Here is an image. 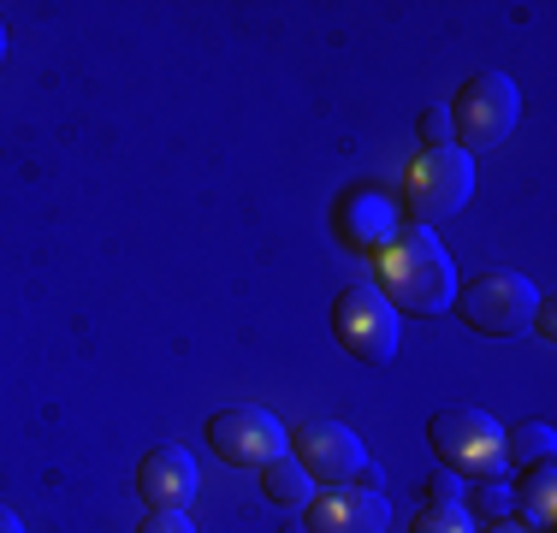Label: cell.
<instances>
[{"mask_svg":"<svg viewBox=\"0 0 557 533\" xmlns=\"http://www.w3.org/2000/svg\"><path fill=\"white\" fill-rule=\"evenodd\" d=\"M290 457L302 462V474L314 480V486H356L368 469V450L362 438L350 433L344 421H309L290 433Z\"/></svg>","mask_w":557,"mask_h":533,"instance_id":"obj_7","label":"cell"},{"mask_svg":"<svg viewBox=\"0 0 557 533\" xmlns=\"http://www.w3.org/2000/svg\"><path fill=\"white\" fill-rule=\"evenodd\" d=\"M196 462H190V450L184 445H154L149 457L137 462V498L149 504V510H190V498H196Z\"/></svg>","mask_w":557,"mask_h":533,"instance_id":"obj_10","label":"cell"},{"mask_svg":"<svg viewBox=\"0 0 557 533\" xmlns=\"http://www.w3.org/2000/svg\"><path fill=\"white\" fill-rule=\"evenodd\" d=\"M474 196V160L450 142V149H421L409 166V213L416 225H440L450 213H462V202Z\"/></svg>","mask_w":557,"mask_h":533,"instance_id":"obj_5","label":"cell"},{"mask_svg":"<svg viewBox=\"0 0 557 533\" xmlns=\"http://www.w3.org/2000/svg\"><path fill=\"white\" fill-rule=\"evenodd\" d=\"M409 533H474V516L462 510V504H428Z\"/></svg>","mask_w":557,"mask_h":533,"instance_id":"obj_16","label":"cell"},{"mask_svg":"<svg viewBox=\"0 0 557 533\" xmlns=\"http://www.w3.org/2000/svg\"><path fill=\"white\" fill-rule=\"evenodd\" d=\"M137 533H196V528H190V516H178V510H149L137 522Z\"/></svg>","mask_w":557,"mask_h":533,"instance_id":"obj_18","label":"cell"},{"mask_svg":"<svg viewBox=\"0 0 557 533\" xmlns=\"http://www.w3.org/2000/svg\"><path fill=\"white\" fill-rule=\"evenodd\" d=\"M380 266V297L392 302V314H445L450 297H457V266H450L445 244L428 232V225H397L392 244L374 249Z\"/></svg>","mask_w":557,"mask_h":533,"instance_id":"obj_1","label":"cell"},{"mask_svg":"<svg viewBox=\"0 0 557 533\" xmlns=\"http://www.w3.org/2000/svg\"><path fill=\"white\" fill-rule=\"evenodd\" d=\"M469 504H474L481 516H493V522H504V516L516 510V486H510V474H504V469L481 474V486L469 492Z\"/></svg>","mask_w":557,"mask_h":533,"instance_id":"obj_15","label":"cell"},{"mask_svg":"<svg viewBox=\"0 0 557 533\" xmlns=\"http://www.w3.org/2000/svg\"><path fill=\"white\" fill-rule=\"evenodd\" d=\"M428 445H433V457H440L450 474L481 480V474L504 469V426L486 416V409H474V404L440 409V416L428 421Z\"/></svg>","mask_w":557,"mask_h":533,"instance_id":"obj_4","label":"cell"},{"mask_svg":"<svg viewBox=\"0 0 557 533\" xmlns=\"http://www.w3.org/2000/svg\"><path fill=\"white\" fill-rule=\"evenodd\" d=\"M416 131H421V149H450V113L445 107H428Z\"/></svg>","mask_w":557,"mask_h":533,"instance_id":"obj_17","label":"cell"},{"mask_svg":"<svg viewBox=\"0 0 557 533\" xmlns=\"http://www.w3.org/2000/svg\"><path fill=\"white\" fill-rule=\"evenodd\" d=\"M261 492H268V504H278V510H309L314 480L302 474V462L285 450V457H273L268 469H261Z\"/></svg>","mask_w":557,"mask_h":533,"instance_id":"obj_13","label":"cell"},{"mask_svg":"<svg viewBox=\"0 0 557 533\" xmlns=\"http://www.w3.org/2000/svg\"><path fill=\"white\" fill-rule=\"evenodd\" d=\"M516 510H522V528H528V533H552V522H557V480H552V462L522 469Z\"/></svg>","mask_w":557,"mask_h":533,"instance_id":"obj_12","label":"cell"},{"mask_svg":"<svg viewBox=\"0 0 557 533\" xmlns=\"http://www.w3.org/2000/svg\"><path fill=\"white\" fill-rule=\"evenodd\" d=\"M392 232H397V213H392L386 196H374V190H356L350 202L338 208V237L350 249H386Z\"/></svg>","mask_w":557,"mask_h":533,"instance_id":"obj_11","label":"cell"},{"mask_svg":"<svg viewBox=\"0 0 557 533\" xmlns=\"http://www.w3.org/2000/svg\"><path fill=\"white\" fill-rule=\"evenodd\" d=\"M202 438L214 445L220 462H232V469H268L273 457L290 450L285 426H278L268 409H256V404H232V409H220V416H208Z\"/></svg>","mask_w":557,"mask_h":533,"instance_id":"obj_6","label":"cell"},{"mask_svg":"<svg viewBox=\"0 0 557 533\" xmlns=\"http://www.w3.org/2000/svg\"><path fill=\"white\" fill-rule=\"evenodd\" d=\"M428 492H433V504H462V480L450 474V469H445V474H433V480H428Z\"/></svg>","mask_w":557,"mask_h":533,"instance_id":"obj_19","label":"cell"},{"mask_svg":"<svg viewBox=\"0 0 557 533\" xmlns=\"http://www.w3.org/2000/svg\"><path fill=\"white\" fill-rule=\"evenodd\" d=\"M333 332H338V344L356 356V362H368V368H386L392 356H397V314H392V302L380 297L374 285H362V290H350V297L333 309Z\"/></svg>","mask_w":557,"mask_h":533,"instance_id":"obj_8","label":"cell"},{"mask_svg":"<svg viewBox=\"0 0 557 533\" xmlns=\"http://www.w3.org/2000/svg\"><path fill=\"white\" fill-rule=\"evenodd\" d=\"M450 309L462 314V326L481 332V338H522L528 326H534L540 314V290L528 285L522 273H474L469 285H457V297H450Z\"/></svg>","mask_w":557,"mask_h":533,"instance_id":"obj_2","label":"cell"},{"mask_svg":"<svg viewBox=\"0 0 557 533\" xmlns=\"http://www.w3.org/2000/svg\"><path fill=\"white\" fill-rule=\"evenodd\" d=\"M0 533H24V522H18L12 510H0Z\"/></svg>","mask_w":557,"mask_h":533,"instance_id":"obj_20","label":"cell"},{"mask_svg":"<svg viewBox=\"0 0 557 533\" xmlns=\"http://www.w3.org/2000/svg\"><path fill=\"white\" fill-rule=\"evenodd\" d=\"M392 504L386 492H362V486H333L326 498H309L302 528L309 533H386Z\"/></svg>","mask_w":557,"mask_h":533,"instance_id":"obj_9","label":"cell"},{"mask_svg":"<svg viewBox=\"0 0 557 533\" xmlns=\"http://www.w3.org/2000/svg\"><path fill=\"white\" fill-rule=\"evenodd\" d=\"M445 113H450V137H457V149L474 160V154L498 149V142L516 131V119H522V96H516V84L504 72H474L469 84L457 89V101H450Z\"/></svg>","mask_w":557,"mask_h":533,"instance_id":"obj_3","label":"cell"},{"mask_svg":"<svg viewBox=\"0 0 557 533\" xmlns=\"http://www.w3.org/2000/svg\"><path fill=\"white\" fill-rule=\"evenodd\" d=\"M552 450H557L552 421H522L516 433H504V462H510V469H534V462H552Z\"/></svg>","mask_w":557,"mask_h":533,"instance_id":"obj_14","label":"cell"},{"mask_svg":"<svg viewBox=\"0 0 557 533\" xmlns=\"http://www.w3.org/2000/svg\"><path fill=\"white\" fill-rule=\"evenodd\" d=\"M0 60H7V24H0Z\"/></svg>","mask_w":557,"mask_h":533,"instance_id":"obj_22","label":"cell"},{"mask_svg":"<svg viewBox=\"0 0 557 533\" xmlns=\"http://www.w3.org/2000/svg\"><path fill=\"white\" fill-rule=\"evenodd\" d=\"M486 533H528V528H522V522H510V516H504V522H493Z\"/></svg>","mask_w":557,"mask_h":533,"instance_id":"obj_21","label":"cell"}]
</instances>
